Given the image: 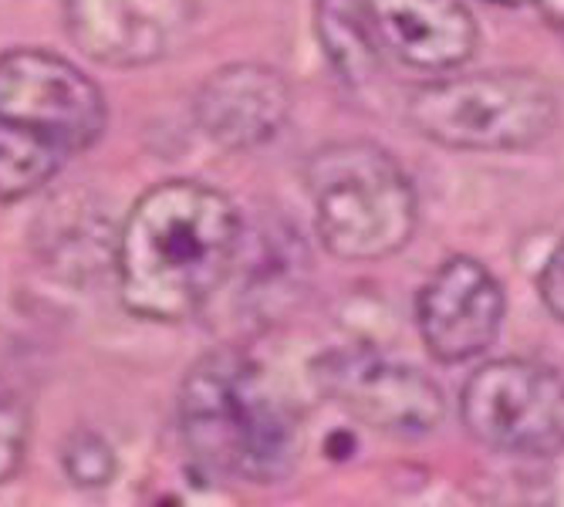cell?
<instances>
[{
    "mask_svg": "<svg viewBox=\"0 0 564 507\" xmlns=\"http://www.w3.org/2000/svg\"><path fill=\"white\" fill-rule=\"evenodd\" d=\"M0 119L82 152L106 132L109 106L78 65L41 47H14L0 55Z\"/></svg>",
    "mask_w": 564,
    "mask_h": 507,
    "instance_id": "6",
    "label": "cell"
},
{
    "mask_svg": "<svg viewBox=\"0 0 564 507\" xmlns=\"http://www.w3.org/2000/svg\"><path fill=\"white\" fill-rule=\"evenodd\" d=\"M315 379L338 406L382 433L423 436L443 423L446 399L440 386L372 348H335L315 363Z\"/></svg>",
    "mask_w": 564,
    "mask_h": 507,
    "instance_id": "7",
    "label": "cell"
},
{
    "mask_svg": "<svg viewBox=\"0 0 564 507\" xmlns=\"http://www.w3.org/2000/svg\"><path fill=\"white\" fill-rule=\"evenodd\" d=\"M68 157L72 152L58 142L0 119V203H14L44 190Z\"/></svg>",
    "mask_w": 564,
    "mask_h": 507,
    "instance_id": "14",
    "label": "cell"
},
{
    "mask_svg": "<svg viewBox=\"0 0 564 507\" xmlns=\"http://www.w3.org/2000/svg\"><path fill=\"white\" fill-rule=\"evenodd\" d=\"M180 423L193 456L214 474L271 484L297 461V420L261 366L237 348H217L186 373Z\"/></svg>",
    "mask_w": 564,
    "mask_h": 507,
    "instance_id": "2",
    "label": "cell"
},
{
    "mask_svg": "<svg viewBox=\"0 0 564 507\" xmlns=\"http://www.w3.org/2000/svg\"><path fill=\"white\" fill-rule=\"evenodd\" d=\"M315 230L338 261H382L416 234L420 199L389 149L355 139L328 142L304 166Z\"/></svg>",
    "mask_w": 564,
    "mask_h": 507,
    "instance_id": "3",
    "label": "cell"
},
{
    "mask_svg": "<svg viewBox=\"0 0 564 507\" xmlns=\"http://www.w3.org/2000/svg\"><path fill=\"white\" fill-rule=\"evenodd\" d=\"M196 126L214 145L243 152L271 142L291 116L288 78L258 62H234L203 78L193 98Z\"/></svg>",
    "mask_w": 564,
    "mask_h": 507,
    "instance_id": "10",
    "label": "cell"
},
{
    "mask_svg": "<svg viewBox=\"0 0 564 507\" xmlns=\"http://www.w3.org/2000/svg\"><path fill=\"white\" fill-rule=\"evenodd\" d=\"M541 21L564 37V0H534Z\"/></svg>",
    "mask_w": 564,
    "mask_h": 507,
    "instance_id": "18",
    "label": "cell"
},
{
    "mask_svg": "<svg viewBox=\"0 0 564 507\" xmlns=\"http://www.w3.org/2000/svg\"><path fill=\"white\" fill-rule=\"evenodd\" d=\"M315 28L328 65L348 88H362L379 75V37L366 0H318Z\"/></svg>",
    "mask_w": 564,
    "mask_h": 507,
    "instance_id": "12",
    "label": "cell"
},
{
    "mask_svg": "<svg viewBox=\"0 0 564 507\" xmlns=\"http://www.w3.org/2000/svg\"><path fill=\"white\" fill-rule=\"evenodd\" d=\"M490 4H500V8H521L528 0H490Z\"/></svg>",
    "mask_w": 564,
    "mask_h": 507,
    "instance_id": "19",
    "label": "cell"
},
{
    "mask_svg": "<svg viewBox=\"0 0 564 507\" xmlns=\"http://www.w3.org/2000/svg\"><path fill=\"white\" fill-rule=\"evenodd\" d=\"M416 325L436 363H470L497 342L503 325V288L480 261L449 258L416 298Z\"/></svg>",
    "mask_w": 564,
    "mask_h": 507,
    "instance_id": "9",
    "label": "cell"
},
{
    "mask_svg": "<svg viewBox=\"0 0 564 507\" xmlns=\"http://www.w3.org/2000/svg\"><path fill=\"white\" fill-rule=\"evenodd\" d=\"M65 471L78 487H106L116 477V453L109 446V440H101L91 430H78L72 433V440L65 443Z\"/></svg>",
    "mask_w": 564,
    "mask_h": 507,
    "instance_id": "15",
    "label": "cell"
},
{
    "mask_svg": "<svg viewBox=\"0 0 564 507\" xmlns=\"http://www.w3.org/2000/svg\"><path fill=\"white\" fill-rule=\"evenodd\" d=\"M196 8L199 0H65V24L85 58L142 68L186 41Z\"/></svg>",
    "mask_w": 564,
    "mask_h": 507,
    "instance_id": "8",
    "label": "cell"
},
{
    "mask_svg": "<svg viewBox=\"0 0 564 507\" xmlns=\"http://www.w3.org/2000/svg\"><path fill=\"white\" fill-rule=\"evenodd\" d=\"M28 436H31V417L24 410V402L0 392V481L18 474L28 450Z\"/></svg>",
    "mask_w": 564,
    "mask_h": 507,
    "instance_id": "16",
    "label": "cell"
},
{
    "mask_svg": "<svg viewBox=\"0 0 564 507\" xmlns=\"http://www.w3.org/2000/svg\"><path fill=\"white\" fill-rule=\"evenodd\" d=\"M243 240L234 199L196 180H166L139 196L116 237L122 304L149 322L196 315L227 281Z\"/></svg>",
    "mask_w": 564,
    "mask_h": 507,
    "instance_id": "1",
    "label": "cell"
},
{
    "mask_svg": "<svg viewBox=\"0 0 564 507\" xmlns=\"http://www.w3.org/2000/svg\"><path fill=\"white\" fill-rule=\"evenodd\" d=\"M156 507H180V500H176V497H166V500H160Z\"/></svg>",
    "mask_w": 564,
    "mask_h": 507,
    "instance_id": "20",
    "label": "cell"
},
{
    "mask_svg": "<svg viewBox=\"0 0 564 507\" xmlns=\"http://www.w3.org/2000/svg\"><path fill=\"white\" fill-rule=\"evenodd\" d=\"M557 91L524 68H494L420 85L405 119L443 149L507 152L547 139L557 126Z\"/></svg>",
    "mask_w": 564,
    "mask_h": 507,
    "instance_id": "4",
    "label": "cell"
},
{
    "mask_svg": "<svg viewBox=\"0 0 564 507\" xmlns=\"http://www.w3.org/2000/svg\"><path fill=\"white\" fill-rule=\"evenodd\" d=\"M379 44L420 72H453L474 58L480 28L464 0H366Z\"/></svg>",
    "mask_w": 564,
    "mask_h": 507,
    "instance_id": "11",
    "label": "cell"
},
{
    "mask_svg": "<svg viewBox=\"0 0 564 507\" xmlns=\"http://www.w3.org/2000/svg\"><path fill=\"white\" fill-rule=\"evenodd\" d=\"M538 291H541L544 309L557 322H564V240H557L554 250L547 254V261L538 274Z\"/></svg>",
    "mask_w": 564,
    "mask_h": 507,
    "instance_id": "17",
    "label": "cell"
},
{
    "mask_svg": "<svg viewBox=\"0 0 564 507\" xmlns=\"http://www.w3.org/2000/svg\"><path fill=\"white\" fill-rule=\"evenodd\" d=\"M106 217L95 211V203L78 199V193H62L58 203H47V211L37 220L41 230V254L51 261V268H78V247L88 258V265L101 254H116V247L106 244Z\"/></svg>",
    "mask_w": 564,
    "mask_h": 507,
    "instance_id": "13",
    "label": "cell"
},
{
    "mask_svg": "<svg viewBox=\"0 0 564 507\" xmlns=\"http://www.w3.org/2000/svg\"><path fill=\"white\" fill-rule=\"evenodd\" d=\"M470 436L500 453H564V379L531 359H494L480 366L459 396Z\"/></svg>",
    "mask_w": 564,
    "mask_h": 507,
    "instance_id": "5",
    "label": "cell"
}]
</instances>
